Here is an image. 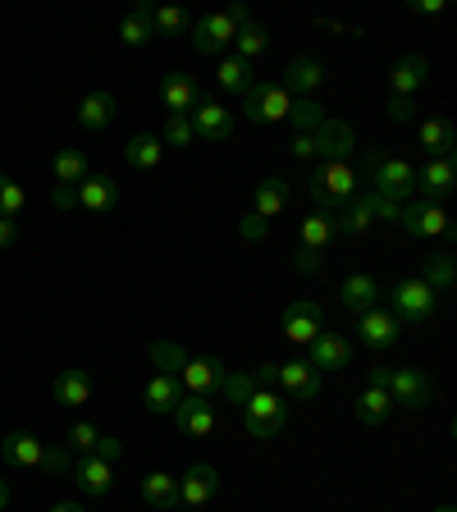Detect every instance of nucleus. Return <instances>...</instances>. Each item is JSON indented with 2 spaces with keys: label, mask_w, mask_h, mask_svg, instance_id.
Returning a JSON list of instances; mask_svg holds the SVG:
<instances>
[{
  "label": "nucleus",
  "mask_w": 457,
  "mask_h": 512,
  "mask_svg": "<svg viewBox=\"0 0 457 512\" xmlns=\"http://www.w3.org/2000/svg\"><path fill=\"white\" fill-rule=\"evenodd\" d=\"M51 206H55V211H74V206H78V188H74V183H55Z\"/></svg>",
  "instance_id": "nucleus-50"
},
{
  "label": "nucleus",
  "mask_w": 457,
  "mask_h": 512,
  "mask_svg": "<svg viewBox=\"0 0 457 512\" xmlns=\"http://www.w3.org/2000/svg\"><path fill=\"white\" fill-rule=\"evenodd\" d=\"M311 138H316V156L320 160H348V151L357 147V138H352V128L343 124V119H325Z\"/></svg>",
  "instance_id": "nucleus-20"
},
{
  "label": "nucleus",
  "mask_w": 457,
  "mask_h": 512,
  "mask_svg": "<svg viewBox=\"0 0 457 512\" xmlns=\"http://www.w3.org/2000/svg\"><path fill=\"white\" fill-rule=\"evenodd\" d=\"M426 78H430L426 55H403V60H394V69H389V96H412Z\"/></svg>",
  "instance_id": "nucleus-23"
},
{
  "label": "nucleus",
  "mask_w": 457,
  "mask_h": 512,
  "mask_svg": "<svg viewBox=\"0 0 457 512\" xmlns=\"http://www.w3.org/2000/svg\"><path fill=\"white\" fill-rule=\"evenodd\" d=\"M160 101L170 115H192L197 106V83L188 74H160Z\"/></svg>",
  "instance_id": "nucleus-24"
},
{
  "label": "nucleus",
  "mask_w": 457,
  "mask_h": 512,
  "mask_svg": "<svg viewBox=\"0 0 457 512\" xmlns=\"http://www.w3.org/2000/svg\"><path fill=\"white\" fill-rule=\"evenodd\" d=\"M339 298H343V307H348L352 316H362V311H371L375 302H380V284H375L371 275H348L343 279V288H339Z\"/></svg>",
  "instance_id": "nucleus-29"
},
{
  "label": "nucleus",
  "mask_w": 457,
  "mask_h": 512,
  "mask_svg": "<svg viewBox=\"0 0 457 512\" xmlns=\"http://www.w3.org/2000/svg\"><path fill=\"white\" fill-rule=\"evenodd\" d=\"M389 398L403 407H426L430 398H435V384H430V375L421 371V366H403V371H394V380H389Z\"/></svg>",
  "instance_id": "nucleus-13"
},
{
  "label": "nucleus",
  "mask_w": 457,
  "mask_h": 512,
  "mask_svg": "<svg viewBox=\"0 0 457 512\" xmlns=\"http://www.w3.org/2000/svg\"><path fill=\"white\" fill-rule=\"evenodd\" d=\"M398 334H403V325L394 320V311H384V307H371L357 316V339L366 343V348L384 352V348H394Z\"/></svg>",
  "instance_id": "nucleus-11"
},
{
  "label": "nucleus",
  "mask_w": 457,
  "mask_h": 512,
  "mask_svg": "<svg viewBox=\"0 0 457 512\" xmlns=\"http://www.w3.org/2000/svg\"><path fill=\"white\" fill-rule=\"evenodd\" d=\"M188 119H192L197 142H224L229 133H234V110L220 106V101H197Z\"/></svg>",
  "instance_id": "nucleus-10"
},
{
  "label": "nucleus",
  "mask_w": 457,
  "mask_h": 512,
  "mask_svg": "<svg viewBox=\"0 0 457 512\" xmlns=\"http://www.w3.org/2000/svg\"><path fill=\"white\" fill-rule=\"evenodd\" d=\"M170 416H174V426H179L183 435H192V439H202V435H211V430H215V407H211V398L183 394L179 407H174Z\"/></svg>",
  "instance_id": "nucleus-15"
},
{
  "label": "nucleus",
  "mask_w": 457,
  "mask_h": 512,
  "mask_svg": "<svg viewBox=\"0 0 457 512\" xmlns=\"http://www.w3.org/2000/svg\"><path fill=\"white\" fill-rule=\"evenodd\" d=\"M96 439H101V430L92 426V421H78V426H69V435H64V444L74 448V453H96Z\"/></svg>",
  "instance_id": "nucleus-48"
},
{
  "label": "nucleus",
  "mask_w": 457,
  "mask_h": 512,
  "mask_svg": "<svg viewBox=\"0 0 457 512\" xmlns=\"http://www.w3.org/2000/svg\"><path fill=\"white\" fill-rule=\"evenodd\" d=\"M220 494V471L211 462H192L179 476V508H206Z\"/></svg>",
  "instance_id": "nucleus-8"
},
{
  "label": "nucleus",
  "mask_w": 457,
  "mask_h": 512,
  "mask_svg": "<svg viewBox=\"0 0 457 512\" xmlns=\"http://www.w3.org/2000/svg\"><path fill=\"white\" fill-rule=\"evenodd\" d=\"M412 14H444V0H416Z\"/></svg>",
  "instance_id": "nucleus-56"
},
{
  "label": "nucleus",
  "mask_w": 457,
  "mask_h": 512,
  "mask_svg": "<svg viewBox=\"0 0 457 512\" xmlns=\"http://www.w3.org/2000/svg\"><path fill=\"white\" fill-rule=\"evenodd\" d=\"M243 23H252L247 5H229V10L206 14V19L192 23V51L197 55H220L224 46H234V37H238Z\"/></svg>",
  "instance_id": "nucleus-3"
},
{
  "label": "nucleus",
  "mask_w": 457,
  "mask_h": 512,
  "mask_svg": "<svg viewBox=\"0 0 457 512\" xmlns=\"http://www.w3.org/2000/svg\"><path fill=\"white\" fill-rule=\"evenodd\" d=\"M416 279H426V284L435 288V293H448V288L457 284V266H453V256H448V252L430 256V261H426V270H421V275H416Z\"/></svg>",
  "instance_id": "nucleus-39"
},
{
  "label": "nucleus",
  "mask_w": 457,
  "mask_h": 512,
  "mask_svg": "<svg viewBox=\"0 0 457 512\" xmlns=\"http://www.w3.org/2000/svg\"><path fill=\"white\" fill-rule=\"evenodd\" d=\"M78 206H83L87 215H110L119 206V183L110 179V174H87V179L78 183Z\"/></svg>",
  "instance_id": "nucleus-17"
},
{
  "label": "nucleus",
  "mask_w": 457,
  "mask_h": 512,
  "mask_svg": "<svg viewBox=\"0 0 457 512\" xmlns=\"http://www.w3.org/2000/svg\"><path fill=\"white\" fill-rule=\"evenodd\" d=\"M307 192H311V202H316L320 211L334 215L362 192V174L352 170L348 160H320L316 170H311V179H307Z\"/></svg>",
  "instance_id": "nucleus-1"
},
{
  "label": "nucleus",
  "mask_w": 457,
  "mask_h": 512,
  "mask_svg": "<svg viewBox=\"0 0 457 512\" xmlns=\"http://www.w3.org/2000/svg\"><path fill=\"white\" fill-rule=\"evenodd\" d=\"M252 202H256L252 215H261V220H275V215H284V206H288V183L270 174V179L256 183V197H252Z\"/></svg>",
  "instance_id": "nucleus-32"
},
{
  "label": "nucleus",
  "mask_w": 457,
  "mask_h": 512,
  "mask_svg": "<svg viewBox=\"0 0 457 512\" xmlns=\"http://www.w3.org/2000/svg\"><path fill=\"white\" fill-rule=\"evenodd\" d=\"M457 183V165L453 156H439V160H426L421 170H416V192H421V202H444L448 192H453Z\"/></svg>",
  "instance_id": "nucleus-12"
},
{
  "label": "nucleus",
  "mask_w": 457,
  "mask_h": 512,
  "mask_svg": "<svg viewBox=\"0 0 457 512\" xmlns=\"http://www.w3.org/2000/svg\"><path fill=\"white\" fill-rule=\"evenodd\" d=\"M293 156L311 160V156H316V138H311V133H298V138H293Z\"/></svg>",
  "instance_id": "nucleus-54"
},
{
  "label": "nucleus",
  "mask_w": 457,
  "mask_h": 512,
  "mask_svg": "<svg viewBox=\"0 0 457 512\" xmlns=\"http://www.w3.org/2000/svg\"><path fill=\"white\" fill-rule=\"evenodd\" d=\"M142 398H147V407L156 416H170L174 407H179V398H183V384L174 380V375H151L147 389H142Z\"/></svg>",
  "instance_id": "nucleus-30"
},
{
  "label": "nucleus",
  "mask_w": 457,
  "mask_h": 512,
  "mask_svg": "<svg viewBox=\"0 0 457 512\" xmlns=\"http://www.w3.org/2000/svg\"><path fill=\"white\" fill-rule=\"evenodd\" d=\"M339 238V220H334L330 211H311L307 220H302V243H298V252H307V256H325V247Z\"/></svg>",
  "instance_id": "nucleus-21"
},
{
  "label": "nucleus",
  "mask_w": 457,
  "mask_h": 512,
  "mask_svg": "<svg viewBox=\"0 0 457 512\" xmlns=\"http://www.w3.org/2000/svg\"><path fill=\"white\" fill-rule=\"evenodd\" d=\"M288 119H293V128H298V133H316V128L325 124V110H320L311 96H293V110H288Z\"/></svg>",
  "instance_id": "nucleus-42"
},
{
  "label": "nucleus",
  "mask_w": 457,
  "mask_h": 512,
  "mask_svg": "<svg viewBox=\"0 0 457 512\" xmlns=\"http://www.w3.org/2000/svg\"><path fill=\"white\" fill-rule=\"evenodd\" d=\"M384 115L394 119V124H407V119L416 115V101H412V96H389V106H384Z\"/></svg>",
  "instance_id": "nucleus-49"
},
{
  "label": "nucleus",
  "mask_w": 457,
  "mask_h": 512,
  "mask_svg": "<svg viewBox=\"0 0 457 512\" xmlns=\"http://www.w3.org/2000/svg\"><path fill=\"white\" fill-rule=\"evenodd\" d=\"M51 170H55V183H74V188H78V183L87 179V156H83V151H74V147H64L60 156H55Z\"/></svg>",
  "instance_id": "nucleus-41"
},
{
  "label": "nucleus",
  "mask_w": 457,
  "mask_h": 512,
  "mask_svg": "<svg viewBox=\"0 0 457 512\" xmlns=\"http://www.w3.org/2000/svg\"><path fill=\"white\" fill-rule=\"evenodd\" d=\"M243 426H247V435H256V439H275L279 430L288 426V403L275 389H256L243 403Z\"/></svg>",
  "instance_id": "nucleus-5"
},
{
  "label": "nucleus",
  "mask_w": 457,
  "mask_h": 512,
  "mask_svg": "<svg viewBox=\"0 0 457 512\" xmlns=\"http://www.w3.org/2000/svg\"><path fill=\"white\" fill-rule=\"evenodd\" d=\"M238 234H243L247 243H261V238H266V220H261V215H247V220L238 224Z\"/></svg>",
  "instance_id": "nucleus-51"
},
{
  "label": "nucleus",
  "mask_w": 457,
  "mask_h": 512,
  "mask_svg": "<svg viewBox=\"0 0 457 512\" xmlns=\"http://www.w3.org/2000/svg\"><path fill=\"white\" fill-rule=\"evenodd\" d=\"M151 366H156V375H174V380H179L183 366H188V352L170 339H156L151 343Z\"/></svg>",
  "instance_id": "nucleus-38"
},
{
  "label": "nucleus",
  "mask_w": 457,
  "mask_h": 512,
  "mask_svg": "<svg viewBox=\"0 0 457 512\" xmlns=\"http://www.w3.org/2000/svg\"><path fill=\"white\" fill-rule=\"evenodd\" d=\"M224 362L220 357H188V366H183V375H179V384L188 389V394H197V398H211L215 389L224 384Z\"/></svg>",
  "instance_id": "nucleus-14"
},
{
  "label": "nucleus",
  "mask_w": 457,
  "mask_h": 512,
  "mask_svg": "<svg viewBox=\"0 0 457 512\" xmlns=\"http://www.w3.org/2000/svg\"><path fill=\"white\" fill-rule=\"evenodd\" d=\"M151 28H156V32H170V37H179V32L188 28V14H183L179 5H160V10L151 5Z\"/></svg>",
  "instance_id": "nucleus-43"
},
{
  "label": "nucleus",
  "mask_w": 457,
  "mask_h": 512,
  "mask_svg": "<svg viewBox=\"0 0 457 512\" xmlns=\"http://www.w3.org/2000/svg\"><path fill=\"white\" fill-rule=\"evenodd\" d=\"M288 110H293V96H288L279 83H252L243 92L247 124H275V119H288Z\"/></svg>",
  "instance_id": "nucleus-6"
},
{
  "label": "nucleus",
  "mask_w": 457,
  "mask_h": 512,
  "mask_svg": "<svg viewBox=\"0 0 457 512\" xmlns=\"http://www.w3.org/2000/svg\"><path fill=\"white\" fill-rule=\"evenodd\" d=\"M362 174H366V183H371V192H380L389 202H403L407 192L416 188V170L403 156H389V151H366Z\"/></svg>",
  "instance_id": "nucleus-2"
},
{
  "label": "nucleus",
  "mask_w": 457,
  "mask_h": 512,
  "mask_svg": "<svg viewBox=\"0 0 457 512\" xmlns=\"http://www.w3.org/2000/svg\"><path fill=\"white\" fill-rule=\"evenodd\" d=\"M215 83H220L224 92L243 96L247 87L256 83V78H252V64H247V60H238V55H224V60H220V69H215Z\"/></svg>",
  "instance_id": "nucleus-36"
},
{
  "label": "nucleus",
  "mask_w": 457,
  "mask_h": 512,
  "mask_svg": "<svg viewBox=\"0 0 457 512\" xmlns=\"http://www.w3.org/2000/svg\"><path fill=\"white\" fill-rule=\"evenodd\" d=\"M151 37H156V28H151V5H138V10H128L124 19H119V42L124 46H147Z\"/></svg>",
  "instance_id": "nucleus-35"
},
{
  "label": "nucleus",
  "mask_w": 457,
  "mask_h": 512,
  "mask_svg": "<svg viewBox=\"0 0 457 512\" xmlns=\"http://www.w3.org/2000/svg\"><path fill=\"white\" fill-rule=\"evenodd\" d=\"M23 206H28V192H23V183L5 179V188H0V220H19Z\"/></svg>",
  "instance_id": "nucleus-45"
},
{
  "label": "nucleus",
  "mask_w": 457,
  "mask_h": 512,
  "mask_svg": "<svg viewBox=\"0 0 457 512\" xmlns=\"http://www.w3.org/2000/svg\"><path fill=\"white\" fill-rule=\"evenodd\" d=\"M389 412H394V398H389V389H375V384H366L362 398H357V421H362V426H380V421H389Z\"/></svg>",
  "instance_id": "nucleus-34"
},
{
  "label": "nucleus",
  "mask_w": 457,
  "mask_h": 512,
  "mask_svg": "<svg viewBox=\"0 0 457 512\" xmlns=\"http://www.w3.org/2000/svg\"><path fill=\"white\" fill-rule=\"evenodd\" d=\"M320 330H325V307H320V302L298 298L284 307V339L288 343H311Z\"/></svg>",
  "instance_id": "nucleus-9"
},
{
  "label": "nucleus",
  "mask_w": 457,
  "mask_h": 512,
  "mask_svg": "<svg viewBox=\"0 0 457 512\" xmlns=\"http://www.w3.org/2000/svg\"><path fill=\"white\" fill-rule=\"evenodd\" d=\"M435 512H457V508H453V503H439V508H435Z\"/></svg>",
  "instance_id": "nucleus-60"
},
{
  "label": "nucleus",
  "mask_w": 457,
  "mask_h": 512,
  "mask_svg": "<svg viewBox=\"0 0 457 512\" xmlns=\"http://www.w3.org/2000/svg\"><path fill=\"white\" fill-rule=\"evenodd\" d=\"M51 512H87V508H83V503H55Z\"/></svg>",
  "instance_id": "nucleus-58"
},
{
  "label": "nucleus",
  "mask_w": 457,
  "mask_h": 512,
  "mask_svg": "<svg viewBox=\"0 0 457 512\" xmlns=\"http://www.w3.org/2000/svg\"><path fill=\"white\" fill-rule=\"evenodd\" d=\"M42 467L51 471V476H64V471H74V467H78V453H74L69 444H64V439H60V444H46Z\"/></svg>",
  "instance_id": "nucleus-44"
},
{
  "label": "nucleus",
  "mask_w": 457,
  "mask_h": 512,
  "mask_svg": "<svg viewBox=\"0 0 457 512\" xmlns=\"http://www.w3.org/2000/svg\"><path fill=\"white\" fill-rule=\"evenodd\" d=\"M119 453H124V448H119V439L101 435V439H96V453H92V458H101V462H115Z\"/></svg>",
  "instance_id": "nucleus-52"
},
{
  "label": "nucleus",
  "mask_w": 457,
  "mask_h": 512,
  "mask_svg": "<svg viewBox=\"0 0 457 512\" xmlns=\"http://www.w3.org/2000/svg\"><path fill=\"white\" fill-rule=\"evenodd\" d=\"M5 179H10V174H0V188H5Z\"/></svg>",
  "instance_id": "nucleus-61"
},
{
  "label": "nucleus",
  "mask_w": 457,
  "mask_h": 512,
  "mask_svg": "<svg viewBox=\"0 0 457 512\" xmlns=\"http://www.w3.org/2000/svg\"><path fill=\"white\" fill-rule=\"evenodd\" d=\"M279 384L293 398H316L320 394V371L311 362H284L279 366Z\"/></svg>",
  "instance_id": "nucleus-26"
},
{
  "label": "nucleus",
  "mask_w": 457,
  "mask_h": 512,
  "mask_svg": "<svg viewBox=\"0 0 457 512\" xmlns=\"http://www.w3.org/2000/svg\"><path fill=\"white\" fill-rule=\"evenodd\" d=\"M110 119H115V96L110 92H87L83 106H78V124H83L87 133H101V128H110Z\"/></svg>",
  "instance_id": "nucleus-31"
},
{
  "label": "nucleus",
  "mask_w": 457,
  "mask_h": 512,
  "mask_svg": "<svg viewBox=\"0 0 457 512\" xmlns=\"http://www.w3.org/2000/svg\"><path fill=\"white\" fill-rule=\"evenodd\" d=\"M266 46H270V32L261 28V23H243V28H238V37H234V55H238V60L252 64L256 55L266 51Z\"/></svg>",
  "instance_id": "nucleus-40"
},
{
  "label": "nucleus",
  "mask_w": 457,
  "mask_h": 512,
  "mask_svg": "<svg viewBox=\"0 0 457 512\" xmlns=\"http://www.w3.org/2000/svg\"><path fill=\"white\" fill-rule=\"evenodd\" d=\"M435 307H439V293L426 284V279H398L394 284V320L398 325H412V330H421V325H430L435 320Z\"/></svg>",
  "instance_id": "nucleus-4"
},
{
  "label": "nucleus",
  "mask_w": 457,
  "mask_h": 512,
  "mask_svg": "<svg viewBox=\"0 0 457 512\" xmlns=\"http://www.w3.org/2000/svg\"><path fill=\"white\" fill-rule=\"evenodd\" d=\"M320 83H325V64H320L316 55H298V60L284 64V83H279V87H284L288 96H293V92H298V96H311Z\"/></svg>",
  "instance_id": "nucleus-19"
},
{
  "label": "nucleus",
  "mask_w": 457,
  "mask_h": 512,
  "mask_svg": "<svg viewBox=\"0 0 457 512\" xmlns=\"http://www.w3.org/2000/svg\"><path fill=\"white\" fill-rule=\"evenodd\" d=\"M142 503L156 512H174L179 508V480L170 476V471H151V476H142Z\"/></svg>",
  "instance_id": "nucleus-25"
},
{
  "label": "nucleus",
  "mask_w": 457,
  "mask_h": 512,
  "mask_svg": "<svg viewBox=\"0 0 457 512\" xmlns=\"http://www.w3.org/2000/svg\"><path fill=\"white\" fill-rule=\"evenodd\" d=\"M5 503H10V485L0 480V512H5Z\"/></svg>",
  "instance_id": "nucleus-59"
},
{
  "label": "nucleus",
  "mask_w": 457,
  "mask_h": 512,
  "mask_svg": "<svg viewBox=\"0 0 457 512\" xmlns=\"http://www.w3.org/2000/svg\"><path fill=\"white\" fill-rule=\"evenodd\" d=\"M14 243H19V224L0 220V252H5V247H14Z\"/></svg>",
  "instance_id": "nucleus-55"
},
{
  "label": "nucleus",
  "mask_w": 457,
  "mask_h": 512,
  "mask_svg": "<svg viewBox=\"0 0 457 512\" xmlns=\"http://www.w3.org/2000/svg\"><path fill=\"white\" fill-rule=\"evenodd\" d=\"M74 480H78V490L83 494H110L115 490V471H110V462H101V458H78V467H74Z\"/></svg>",
  "instance_id": "nucleus-27"
},
{
  "label": "nucleus",
  "mask_w": 457,
  "mask_h": 512,
  "mask_svg": "<svg viewBox=\"0 0 457 512\" xmlns=\"http://www.w3.org/2000/svg\"><path fill=\"white\" fill-rule=\"evenodd\" d=\"M256 384H261V389H275V384H279V366L275 362H266V366H256Z\"/></svg>",
  "instance_id": "nucleus-53"
},
{
  "label": "nucleus",
  "mask_w": 457,
  "mask_h": 512,
  "mask_svg": "<svg viewBox=\"0 0 457 512\" xmlns=\"http://www.w3.org/2000/svg\"><path fill=\"white\" fill-rule=\"evenodd\" d=\"M398 224H403V234H412V238H453V224H448L444 206H435V202L403 206Z\"/></svg>",
  "instance_id": "nucleus-7"
},
{
  "label": "nucleus",
  "mask_w": 457,
  "mask_h": 512,
  "mask_svg": "<svg viewBox=\"0 0 457 512\" xmlns=\"http://www.w3.org/2000/svg\"><path fill=\"white\" fill-rule=\"evenodd\" d=\"M165 147H192V142H197V133H192V119L188 115H170L165 119Z\"/></svg>",
  "instance_id": "nucleus-46"
},
{
  "label": "nucleus",
  "mask_w": 457,
  "mask_h": 512,
  "mask_svg": "<svg viewBox=\"0 0 457 512\" xmlns=\"http://www.w3.org/2000/svg\"><path fill=\"white\" fill-rule=\"evenodd\" d=\"M339 220V234H348V238H357V234H366L375 224V206H371V188H362L357 197H352L348 206H343V215H334Z\"/></svg>",
  "instance_id": "nucleus-28"
},
{
  "label": "nucleus",
  "mask_w": 457,
  "mask_h": 512,
  "mask_svg": "<svg viewBox=\"0 0 457 512\" xmlns=\"http://www.w3.org/2000/svg\"><path fill=\"white\" fill-rule=\"evenodd\" d=\"M220 389H224V394H229V398H234L238 407H243L247 398H252L256 389H261V384H256V375H252V371H238V375H224V384H220Z\"/></svg>",
  "instance_id": "nucleus-47"
},
{
  "label": "nucleus",
  "mask_w": 457,
  "mask_h": 512,
  "mask_svg": "<svg viewBox=\"0 0 457 512\" xmlns=\"http://www.w3.org/2000/svg\"><path fill=\"white\" fill-rule=\"evenodd\" d=\"M389 380H394V371H389V366H375V371H371V384H375V389H389Z\"/></svg>",
  "instance_id": "nucleus-57"
},
{
  "label": "nucleus",
  "mask_w": 457,
  "mask_h": 512,
  "mask_svg": "<svg viewBox=\"0 0 457 512\" xmlns=\"http://www.w3.org/2000/svg\"><path fill=\"white\" fill-rule=\"evenodd\" d=\"M51 394H55V403L60 407H87L92 403V375H87L83 366H69V371L55 375Z\"/></svg>",
  "instance_id": "nucleus-22"
},
{
  "label": "nucleus",
  "mask_w": 457,
  "mask_h": 512,
  "mask_svg": "<svg viewBox=\"0 0 457 512\" xmlns=\"http://www.w3.org/2000/svg\"><path fill=\"white\" fill-rule=\"evenodd\" d=\"M0 458L10 462V467H19V471L42 467V458H46V439L28 435V430H10V435L0 439Z\"/></svg>",
  "instance_id": "nucleus-16"
},
{
  "label": "nucleus",
  "mask_w": 457,
  "mask_h": 512,
  "mask_svg": "<svg viewBox=\"0 0 457 512\" xmlns=\"http://www.w3.org/2000/svg\"><path fill=\"white\" fill-rule=\"evenodd\" d=\"M160 156H165V147H160V138H151V133L128 138V147H124V160L133 165V170H156Z\"/></svg>",
  "instance_id": "nucleus-37"
},
{
  "label": "nucleus",
  "mask_w": 457,
  "mask_h": 512,
  "mask_svg": "<svg viewBox=\"0 0 457 512\" xmlns=\"http://www.w3.org/2000/svg\"><path fill=\"white\" fill-rule=\"evenodd\" d=\"M421 147L430 151V160L453 156V147H457L453 124H448V119H421Z\"/></svg>",
  "instance_id": "nucleus-33"
},
{
  "label": "nucleus",
  "mask_w": 457,
  "mask_h": 512,
  "mask_svg": "<svg viewBox=\"0 0 457 512\" xmlns=\"http://www.w3.org/2000/svg\"><path fill=\"white\" fill-rule=\"evenodd\" d=\"M307 348H311V366L316 371H343V366H352V343L334 330H320Z\"/></svg>",
  "instance_id": "nucleus-18"
}]
</instances>
